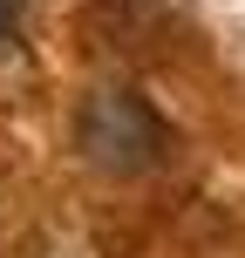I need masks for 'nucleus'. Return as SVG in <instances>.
<instances>
[{
  "label": "nucleus",
  "instance_id": "obj_1",
  "mask_svg": "<svg viewBox=\"0 0 245 258\" xmlns=\"http://www.w3.org/2000/svg\"><path fill=\"white\" fill-rule=\"evenodd\" d=\"M75 150L103 177H143L170 156V122L136 89H89L75 109Z\"/></svg>",
  "mask_w": 245,
  "mask_h": 258
},
{
  "label": "nucleus",
  "instance_id": "obj_2",
  "mask_svg": "<svg viewBox=\"0 0 245 258\" xmlns=\"http://www.w3.org/2000/svg\"><path fill=\"white\" fill-rule=\"evenodd\" d=\"M21 41V0H0V48Z\"/></svg>",
  "mask_w": 245,
  "mask_h": 258
}]
</instances>
